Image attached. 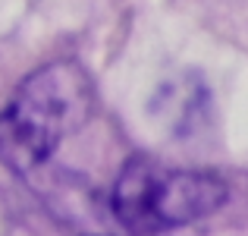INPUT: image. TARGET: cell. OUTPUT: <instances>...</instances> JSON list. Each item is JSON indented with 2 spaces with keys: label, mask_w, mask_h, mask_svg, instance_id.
I'll return each mask as SVG.
<instances>
[{
  "label": "cell",
  "mask_w": 248,
  "mask_h": 236,
  "mask_svg": "<svg viewBox=\"0 0 248 236\" xmlns=\"http://www.w3.org/2000/svg\"><path fill=\"white\" fill-rule=\"evenodd\" d=\"M226 202V183L204 170L170 167L148 154H135L116 176L110 208L135 236H154L214 214Z\"/></svg>",
  "instance_id": "cell-2"
},
{
  "label": "cell",
  "mask_w": 248,
  "mask_h": 236,
  "mask_svg": "<svg viewBox=\"0 0 248 236\" xmlns=\"http://www.w3.org/2000/svg\"><path fill=\"white\" fill-rule=\"evenodd\" d=\"M94 85L76 60H57L22 79L0 110V161L13 173H35L63 139L88 123Z\"/></svg>",
  "instance_id": "cell-1"
}]
</instances>
